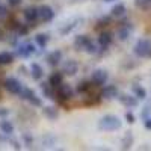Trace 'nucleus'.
Listing matches in <instances>:
<instances>
[{
    "mask_svg": "<svg viewBox=\"0 0 151 151\" xmlns=\"http://www.w3.org/2000/svg\"><path fill=\"white\" fill-rule=\"evenodd\" d=\"M121 125H122V122L116 115H104L98 121V129L103 132H115V130L121 129Z\"/></svg>",
    "mask_w": 151,
    "mask_h": 151,
    "instance_id": "f257e3e1",
    "label": "nucleus"
},
{
    "mask_svg": "<svg viewBox=\"0 0 151 151\" xmlns=\"http://www.w3.org/2000/svg\"><path fill=\"white\" fill-rule=\"evenodd\" d=\"M133 52L139 58L151 56V41L148 40V38H141V40H137V42L134 44Z\"/></svg>",
    "mask_w": 151,
    "mask_h": 151,
    "instance_id": "f03ea898",
    "label": "nucleus"
},
{
    "mask_svg": "<svg viewBox=\"0 0 151 151\" xmlns=\"http://www.w3.org/2000/svg\"><path fill=\"white\" fill-rule=\"evenodd\" d=\"M56 95L55 97L58 101L60 104H64L65 101H70V100L73 98V89H71V86L67 85V83H60L58 88H56Z\"/></svg>",
    "mask_w": 151,
    "mask_h": 151,
    "instance_id": "7ed1b4c3",
    "label": "nucleus"
},
{
    "mask_svg": "<svg viewBox=\"0 0 151 151\" xmlns=\"http://www.w3.org/2000/svg\"><path fill=\"white\" fill-rule=\"evenodd\" d=\"M20 98H23V100H26V101H29L32 106H35V107H40L41 104H42V101H41V98L38 97L30 88H23L21 89V92H20Z\"/></svg>",
    "mask_w": 151,
    "mask_h": 151,
    "instance_id": "20e7f679",
    "label": "nucleus"
},
{
    "mask_svg": "<svg viewBox=\"0 0 151 151\" xmlns=\"http://www.w3.org/2000/svg\"><path fill=\"white\" fill-rule=\"evenodd\" d=\"M3 85H5V89H6L9 94H14V95H20V92H21V89H23L21 83H20L17 79H14V77H8V79L3 82Z\"/></svg>",
    "mask_w": 151,
    "mask_h": 151,
    "instance_id": "39448f33",
    "label": "nucleus"
},
{
    "mask_svg": "<svg viewBox=\"0 0 151 151\" xmlns=\"http://www.w3.org/2000/svg\"><path fill=\"white\" fill-rule=\"evenodd\" d=\"M113 41V35L110 32H101L98 36V45H100V52H106V50L109 48V45L112 44Z\"/></svg>",
    "mask_w": 151,
    "mask_h": 151,
    "instance_id": "423d86ee",
    "label": "nucleus"
},
{
    "mask_svg": "<svg viewBox=\"0 0 151 151\" xmlns=\"http://www.w3.org/2000/svg\"><path fill=\"white\" fill-rule=\"evenodd\" d=\"M107 79H109V74H107V71H106V70H101V68L95 70V71L92 73V76H91V80H92L97 86H101V85H104V83L107 82Z\"/></svg>",
    "mask_w": 151,
    "mask_h": 151,
    "instance_id": "0eeeda50",
    "label": "nucleus"
},
{
    "mask_svg": "<svg viewBox=\"0 0 151 151\" xmlns=\"http://www.w3.org/2000/svg\"><path fill=\"white\" fill-rule=\"evenodd\" d=\"M32 53H35V45L32 42H21L17 47V55L20 58H29Z\"/></svg>",
    "mask_w": 151,
    "mask_h": 151,
    "instance_id": "6e6552de",
    "label": "nucleus"
},
{
    "mask_svg": "<svg viewBox=\"0 0 151 151\" xmlns=\"http://www.w3.org/2000/svg\"><path fill=\"white\" fill-rule=\"evenodd\" d=\"M23 15H24V20H26L27 23L35 24L36 20L40 18V11H38V8H35V6H29V8L24 9Z\"/></svg>",
    "mask_w": 151,
    "mask_h": 151,
    "instance_id": "1a4fd4ad",
    "label": "nucleus"
},
{
    "mask_svg": "<svg viewBox=\"0 0 151 151\" xmlns=\"http://www.w3.org/2000/svg\"><path fill=\"white\" fill-rule=\"evenodd\" d=\"M38 11H40V18H41V21H44V23H48V21H52V20L55 18V11L50 8L48 5L40 6V8H38Z\"/></svg>",
    "mask_w": 151,
    "mask_h": 151,
    "instance_id": "9d476101",
    "label": "nucleus"
},
{
    "mask_svg": "<svg viewBox=\"0 0 151 151\" xmlns=\"http://www.w3.org/2000/svg\"><path fill=\"white\" fill-rule=\"evenodd\" d=\"M100 95H101V98H106V100H113L119 95V92H118V88L115 85H106V88L101 89Z\"/></svg>",
    "mask_w": 151,
    "mask_h": 151,
    "instance_id": "9b49d317",
    "label": "nucleus"
},
{
    "mask_svg": "<svg viewBox=\"0 0 151 151\" xmlns=\"http://www.w3.org/2000/svg\"><path fill=\"white\" fill-rule=\"evenodd\" d=\"M77 71H79V64L74 59H68L64 64V67H62V73L67 76H74Z\"/></svg>",
    "mask_w": 151,
    "mask_h": 151,
    "instance_id": "f8f14e48",
    "label": "nucleus"
},
{
    "mask_svg": "<svg viewBox=\"0 0 151 151\" xmlns=\"http://www.w3.org/2000/svg\"><path fill=\"white\" fill-rule=\"evenodd\" d=\"M62 60V52L60 50H53L47 55V64L50 67H58Z\"/></svg>",
    "mask_w": 151,
    "mask_h": 151,
    "instance_id": "ddd939ff",
    "label": "nucleus"
},
{
    "mask_svg": "<svg viewBox=\"0 0 151 151\" xmlns=\"http://www.w3.org/2000/svg\"><path fill=\"white\" fill-rule=\"evenodd\" d=\"M132 32H133L132 23H124L122 26L118 29V38L121 41H125V40H129V36L132 35Z\"/></svg>",
    "mask_w": 151,
    "mask_h": 151,
    "instance_id": "4468645a",
    "label": "nucleus"
},
{
    "mask_svg": "<svg viewBox=\"0 0 151 151\" xmlns=\"http://www.w3.org/2000/svg\"><path fill=\"white\" fill-rule=\"evenodd\" d=\"M89 41H91V38L88 35H77L74 38V48L76 50H85L86 45L89 44Z\"/></svg>",
    "mask_w": 151,
    "mask_h": 151,
    "instance_id": "2eb2a0df",
    "label": "nucleus"
},
{
    "mask_svg": "<svg viewBox=\"0 0 151 151\" xmlns=\"http://www.w3.org/2000/svg\"><path fill=\"white\" fill-rule=\"evenodd\" d=\"M119 101L125 106V107H136L137 106V98L134 97V95H129V94H121L119 97Z\"/></svg>",
    "mask_w": 151,
    "mask_h": 151,
    "instance_id": "dca6fc26",
    "label": "nucleus"
},
{
    "mask_svg": "<svg viewBox=\"0 0 151 151\" xmlns=\"http://www.w3.org/2000/svg\"><path fill=\"white\" fill-rule=\"evenodd\" d=\"M97 85L91 80V82H80L79 85H77V92L79 94H92V91H94V88H95Z\"/></svg>",
    "mask_w": 151,
    "mask_h": 151,
    "instance_id": "f3484780",
    "label": "nucleus"
},
{
    "mask_svg": "<svg viewBox=\"0 0 151 151\" xmlns=\"http://www.w3.org/2000/svg\"><path fill=\"white\" fill-rule=\"evenodd\" d=\"M30 76L33 80H41L42 76H44V70L40 64H36V62H33V64H30Z\"/></svg>",
    "mask_w": 151,
    "mask_h": 151,
    "instance_id": "a211bd4d",
    "label": "nucleus"
},
{
    "mask_svg": "<svg viewBox=\"0 0 151 151\" xmlns=\"http://www.w3.org/2000/svg\"><path fill=\"white\" fill-rule=\"evenodd\" d=\"M56 88H53L52 85H50V82H47V83H41V91H42V94L47 97V98H55V95H56Z\"/></svg>",
    "mask_w": 151,
    "mask_h": 151,
    "instance_id": "6ab92c4d",
    "label": "nucleus"
},
{
    "mask_svg": "<svg viewBox=\"0 0 151 151\" xmlns=\"http://www.w3.org/2000/svg\"><path fill=\"white\" fill-rule=\"evenodd\" d=\"M42 115L45 118H48L50 121H55V119H58V109H55L52 106H45L42 109Z\"/></svg>",
    "mask_w": 151,
    "mask_h": 151,
    "instance_id": "aec40b11",
    "label": "nucleus"
},
{
    "mask_svg": "<svg viewBox=\"0 0 151 151\" xmlns=\"http://www.w3.org/2000/svg\"><path fill=\"white\" fill-rule=\"evenodd\" d=\"M132 145H133V134H132V132H125L122 141H121V148L122 150H130Z\"/></svg>",
    "mask_w": 151,
    "mask_h": 151,
    "instance_id": "412c9836",
    "label": "nucleus"
},
{
    "mask_svg": "<svg viewBox=\"0 0 151 151\" xmlns=\"http://www.w3.org/2000/svg\"><path fill=\"white\" fill-rule=\"evenodd\" d=\"M125 5L124 3H116L115 6L112 8V17H118V18H121V17H124L125 15Z\"/></svg>",
    "mask_w": 151,
    "mask_h": 151,
    "instance_id": "4be33fe9",
    "label": "nucleus"
},
{
    "mask_svg": "<svg viewBox=\"0 0 151 151\" xmlns=\"http://www.w3.org/2000/svg\"><path fill=\"white\" fill-rule=\"evenodd\" d=\"M48 82H50V85H52L53 88H58L60 83H64V74L62 73H53L52 76H50Z\"/></svg>",
    "mask_w": 151,
    "mask_h": 151,
    "instance_id": "5701e85b",
    "label": "nucleus"
},
{
    "mask_svg": "<svg viewBox=\"0 0 151 151\" xmlns=\"http://www.w3.org/2000/svg\"><path fill=\"white\" fill-rule=\"evenodd\" d=\"M100 100H101V95H94V94H86L83 104L85 106H92V104H98Z\"/></svg>",
    "mask_w": 151,
    "mask_h": 151,
    "instance_id": "b1692460",
    "label": "nucleus"
},
{
    "mask_svg": "<svg viewBox=\"0 0 151 151\" xmlns=\"http://www.w3.org/2000/svg\"><path fill=\"white\" fill-rule=\"evenodd\" d=\"M0 130L5 134H12L14 133V124L8 119H3V121H0Z\"/></svg>",
    "mask_w": 151,
    "mask_h": 151,
    "instance_id": "393cba45",
    "label": "nucleus"
},
{
    "mask_svg": "<svg viewBox=\"0 0 151 151\" xmlns=\"http://www.w3.org/2000/svg\"><path fill=\"white\" fill-rule=\"evenodd\" d=\"M14 62V55L11 52H2L0 53V65H9Z\"/></svg>",
    "mask_w": 151,
    "mask_h": 151,
    "instance_id": "a878e982",
    "label": "nucleus"
},
{
    "mask_svg": "<svg viewBox=\"0 0 151 151\" xmlns=\"http://www.w3.org/2000/svg\"><path fill=\"white\" fill-rule=\"evenodd\" d=\"M35 41H36V44L40 45L41 48H45V45H47L48 41H50V36H48L47 33H38V35L35 36Z\"/></svg>",
    "mask_w": 151,
    "mask_h": 151,
    "instance_id": "bb28decb",
    "label": "nucleus"
},
{
    "mask_svg": "<svg viewBox=\"0 0 151 151\" xmlns=\"http://www.w3.org/2000/svg\"><path fill=\"white\" fill-rule=\"evenodd\" d=\"M133 94L137 100H145L147 98V91L141 85H133Z\"/></svg>",
    "mask_w": 151,
    "mask_h": 151,
    "instance_id": "cd10ccee",
    "label": "nucleus"
},
{
    "mask_svg": "<svg viewBox=\"0 0 151 151\" xmlns=\"http://www.w3.org/2000/svg\"><path fill=\"white\" fill-rule=\"evenodd\" d=\"M15 32H17V35H18V36H26V35L29 33V27L26 26V24L18 23L17 26H15Z\"/></svg>",
    "mask_w": 151,
    "mask_h": 151,
    "instance_id": "c85d7f7f",
    "label": "nucleus"
},
{
    "mask_svg": "<svg viewBox=\"0 0 151 151\" xmlns=\"http://www.w3.org/2000/svg\"><path fill=\"white\" fill-rule=\"evenodd\" d=\"M98 47H100V45H97V44L91 40V41H89V44L86 45V48H85V50H86V52L89 53V55H97V53L100 52V48H98Z\"/></svg>",
    "mask_w": 151,
    "mask_h": 151,
    "instance_id": "c756f323",
    "label": "nucleus"
},
{
    "mask_svg": "<svg viewBox=\"0 0 151 151\" xmlns=\"http://www.w3.org/2000/svg\"><path fill=\"white\" fill-rule=\"evenodd\" d=\"M148 116H151V103L145 104L144 109H142V112H141V118L142 119H147Z\"/></svg>",
    "mask_w": 151,
    "mask_h": 151,
    "instance_id": "7c9ffc66",
    "label": "nucleus"
},
{
    "mask_svg": "<svg viewBox=\"0 0 151 151\" xmlns=\"http://www.w3.org/2000/svg\"><path fill=\"white\" fill-rule=\"evenodd\" d=\"M136 6L141 9H148L151 6V0H136Z\"/></svg>",
    "mask_w": 151,
    "mask_h": 151,
    "instance_id": "2f4dec72",
    "label": "nucleus"
},
{
    "mask_svg": "<svg viewBox=\"0 0 151 151\" xmlns=\"http://www.w3.org/2000/svg\"><path fill=\"white\" fill-rule=\"evenodd\" d=\"M77 21H79V20H76V21H73L71 24H68V26H67L65 29H62V35H67L68 32H71V30H73V29H74L76 26H77V24H76V23H77Z\"/></svg>",
    "mask_w": 151,
    "mask_h": 151,
    "instance_id": "473e14b6",
    "label": "nucleus"
},
{
    "mask_svg": "<svg viewBox=\"0 0 151 151\" xmlns=\"http://www.w3.org/2000/svg\"><path fill=\"white\" fill-rule=\"evenodd\" d=\"M125 121H127L129 124H133V122H134V115H133L132 112H127V113H125Z\"/></svg>",
    "mask_w": 151,
    "mask_h": 151,
    "instance_id": "72a5a7b5",
    "label": "nucleus"
},
{
    "mask_svg": "<svg viewBox=\"0 0 151 151\" xmlns=\"http://www.w3.org/2000/svg\"><path fill=\"white\" fill-rule=\"evenodd\" d=\"M21 2H23V0H8V5L12 6V8H17V6L21 5Z\"/></svg>",
    "mask_w": 151,
    "mask_h": 151,
    "instance_id": "f704fd0d",
    "label": "nucleus"
},
{
    "mask_svg": "<svg viewBox=\"0 0 151 151\" xmlns=\"http://www.w3.org/2000/svg\"><path fill=\"white\" fill-rule=\"evenodd\" d=\"M8 15V9H6V6H3L2 3H0V18H5Z\"/></svg>",
    "mask_w": 151,
    "mask_h": 151,
    "instance_id": "c9c22d12",
    "label": "nucleus"
},
{
    "mask_svg": "<svg viewBox=\"0 0 151 151\" xmlns=\"http://www.w3.org/2000/svg\"><path fill=\"white\" fill-rule=\"evenodd\" d=\"M23 139H24V142H26V145H30L32 144V137H30L29 133H24L23 134Z\"/></svg>",
    "mask_w": 151,
    "mask_h": 151,
    "instance_id": "e433bc0d",
    "label": "nucleus"
},
{
    "mask_svg": "<svg viewBox=\"0 0 151 151\" xmlns=\"http://www.w3.org/2000/svg\"><path fill=\"white\" fill-rule=\"evenodd\" d=\"M144 127L147 130H151V116H148L147 119H144Z\"/></svg>",
    "mask_w": 151,
    "mask_h": 151,
    "instance_id": "4c0bfd02",
    "label": "nucleus"
},
{
    "mask_svg": "<svg viewBox=\"0 0 151 151\" xmlns=\"http://www.w3.org/2000/svg\"><path fill=\"white\" fill-rule=\"evenodd\" d=\"M107 24H109V18H101V20L98 21V26L97 27H103V26H107Z\"/></svg>",
    "mask_w": 151,
    "mask_h": 151,
    "instance_id": "58836bf2",
    "label": "nucleus"
},
{
    "mask_svg": "<svg viewBox=\"0 0 151 151\" xmlns=\"http://www.w3.org/2000/svg\"><path fill=\"white\" fill-rule=\"evenodd\" d=\"M9 113V110L8 109H3V107H0V118H5L6 115Z\"/></svg>",
    "mask_w": 151,
    "mask_h": 151,
    "instance_id": "ea45409f",
    "label": "nucleus"
},
{
    "mask_svg": "<svg viewBox=\"0 0 151 151\" xmlns=\"http://www.w3.org/2000/svg\"><path fill=\"white\" fill-rule=\"evenodd\" d=\"M0 41H3V32L0 30Z\"/></svg>",
    "mask_w": 151,
    "mask_h": 151,
    "instance_id": "a19ab883",
    "label": "nucleus"
},
{
    "mask_svg": "<svg viewBox=\"0 0 151 151\" xmlns=\"http://www.w3.org/2000/svg\"><path fill=\"white\" fill-rule=\"evenodd\" d=\"M104 2H115V0H104Z\"/></svg>",
    "mask_w": 151,
    "mask_h": 151,
    "instance_id": "79ce46f5",
    "label": "nucleus"
}]
</instances>
